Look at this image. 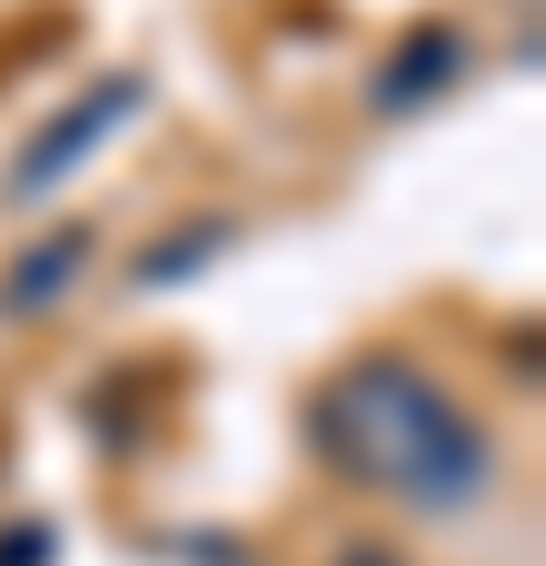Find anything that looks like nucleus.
<instances>
[{"instance_id":"nucleus-1","label":"nucleus","mask_w":546,"mask_h":566,"mask_svg":"<svg viewBox=\"0 0 546 566\" xmlns=\"http://www.w3.org/2000/svg\"><path fill=\"white\" fill-rule=\"evenodd\" d=\"M318 438L378 497H408V507H438V517H458V507L487 497V428L428 368H408V358H358L328 388Z\"/></svg>"},{"instance_id":"nucleus-5","label":"nucleus","mask_w":546,"mask_h":566,"mask_svg":"<svg viewBox=\"0 0 546 566\" xmlns=\"http://www.w3.org/2000/svg\"><path fill=\"white\" fill-rule=\"evenodd\" d=\"M0 566H50V537H40V527H10V537H0Z\"/></svg>"},{"instance_id":"nucleus-6","label":"nucleus","mask_w":546,"mask_h":566,"mask_svg":"<svg viewBox=\"0 0 546 566\" xmlns=\"http://www.w3.org/2000/svg\"><path fill=\"white\" fill-rule=\"evenodd\" d=\"M338 566H398V557H378V547H358V557H338Z\"/></svg>"},{"instance_id":"nucleus-2","label":"nucleus","mask_w":546,"mask_h":566,"mask_svg":"<svg viewBox=\"0 0 546 566\" xmlns=\"http://www.w3.org/2000/svg\"><path fill=\"white\" fill-rule=\"evenodd\" d=\"M129 109H139V80H99L80 109H60V119H50V129L20 149V169H10V199H40V189H60V179H70V169H80V159H90V149H99V139L129 119Z\"/></svg>"},{"instance_id":"nucleus-3","label":"nucleus","mask_w":546,"mask_h":566,"mask_svg":"<svg viewBox=\"0 0 546 566\" xmlns=\"http://www.w3.org/2000/svg\"><path fill=\"white\" fill-rule=\"evenodd\" d=\"M458 60H468V40H458V30H418V40L378 70V109H418L428 90H448V80H458Z\"/></svg>"},{"instance_id":"nucleus-4","label":"nucleus","mask_w":546,"mask_h":566,"mask_svg":"<svg viewBox=\"0 0 546 566\" xmlns=\"http://www.w3.org/2000/svg\"><path fill=\"white\" fill-rule=\"evenodd\" d=\"M80 259H90V239H80V229H70V239H50L40 259H20V269L0 279V308H50V298L80 279Z\"/></svg>"}]
</instances>
